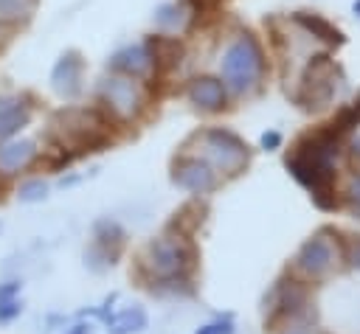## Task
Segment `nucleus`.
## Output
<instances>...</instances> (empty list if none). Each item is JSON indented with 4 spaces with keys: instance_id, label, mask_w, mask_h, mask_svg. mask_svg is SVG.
Returning <instances> with one entry per match:
<instances>
[{
    "instance_id": "obj_19",
    "label": "nucleus",
    "mask_w": 360,
    "mask_h": 334,
    "mask_svg": "<svg viewBox=\"0 0 360 334\" xmlns=\"http://www.w3.org/2000/svg\"><path fill=\"white\" fill-rule=\"evenodd\" d=\"M287 334H309V328H307V326H298V328H292V331H287Z\"/></svg>"
},
{
    "instance_id": "obj_10",
    "label": "nucleus",
    "mask_w": 360,
    "mask_h": 334,
    "mask_svg": "<svg viewBox=\"0 0 360 334\" xmlns=\"http://www.w3.org/2000/svg\"><path fill=\"white\" fill-rule=\"evenodd\" d=\"M188 95L200 109H219L225 104V90L217 79H194Z\"/></svg>"
},
{
    "instance_id": "obj_16",
    "label": "nucleus",
    "mask_w": 360,
    "mask_h": 334,
    "mask_svg": "<svg viewBox=\"0 0 360 334\" xmlns=\"http://www.w3.org/2000/svg\"><path fill=\"white\" fill-rule=\"evenodd\" d=\"M197 334H233V326L231 323H214V326L197 328Z\"/></svg>"
},
{
    "instance_id": "obj_7",
    "label": "nucleus",
    "mask_w": 360,
    "mask_h": 334,
    "mask_svg": "<svg viewBox=\"0 0 360 334\" xmlns=\"http://www.w3.org/2000/svg\"><path fill=\"white\" fill-rule=\"evenodd\" d=\"M51 84L62 98H73L82 87V59L76 51H68L59 56V62L51 70Z\"/></svg>"
},
{
    "instance_id": "obj_15",
    "label": "nucleus",
    "mask_w": 360,
    "mask_h": 334,
    "mask_svg": "<svg viewBox=\"0 0 360 334\" xmlns=\"http://www.w3.org/2000/svg\"><path fill=\"white\" fill-rule=\"evenodd\" d=\"M20 314H22V303H20V300L11 298V300H3V303H0V323H11V320L20 317Z\"/></svg>"
},
{
    "instance_id": "obj_5",
    "label": "nucleus",
    "mask_w": 360,
    "mask_h": 334,
    "mask_svg": "<svg viewBox=\"0 0 360 334\" xmlns=\"http://www.w3.org/2000/svg\"><path fill=\"white\" fill-rule=\"evenodd\" d=\"M34 104L28 95H0V143L31 123Z\"/></svg>"
},
{
    "instance_id": "obj_12",
    "label": "nucleus",
    "mask_w": 360,
    "mask_h": 334,
    "mask_svg": "<svg viewBox=\"0 0 360 334\" xmlns=\"http://www.w3.org/2000/svg\"><path fill=\"white\" fill-rule=\"evenodd\" d=\"M141 328H146V314H143V309H124L118 317H112L110 320V331L112 334H132V331H141Z\"/></svg>"
},
{
    "instance_id": "obj_2",
    "label": "nucleus",
    "mask_w": 360,
    "mask_h": 334,
    "mask_svg": "<svg viewBox=\"0 0 360 334\" xmlns=\"http://www.w3.org/2000/svg\"><path fill=\"white\" fill-rule=\"evenodd\" d=\"M205 154L219 171H225L231 177L239 174L242 166L248 163V146L239 138H233L231 132H219V129L205 132Z\"/></svg>"
},
{
    "instance_id": "obj_11",
    "label": "nucleus",
    "mask_w": 360,
    "mask_h": 334,
    "mask_svg": "<svg viewBox=\"0 0 360 334\" xmlns=\"http://www.w3.org/2000/svg\"><path fill=\"white\" fill-rule=\"evenodd\" d=\"M149 65H152V59H149V53H146L143 48L121 51V53L112 59V67L121 70V73H127V76H143V73L149 70Z\"/></svg>"
},
{
    "instance_id": "obj_4",
    "label": "nucleus",
    "mask_w": 360,
    "mask_h": 334,
    "mask_svg": "<svg viewBox=\"0 0 360 334\" xmlns=\"http://www.w3.org/2000/svg\"><path fill=\"white\" fill-rule=\"evenodd\" d=\"M172 180L186 188V191H194V194H205L217 185V174L214 168L205 163V160H197V157H183L174 163V171H172Z\"/></svg>"
},
{
    "instance_id": "obj_17",
    "label": "nucleus",
    "mask_w": 360,
    "mask_h": 334,
    "mask_svg": "<svg viewBox=\"0 0 360 334\" xmlns=\"http://www.w3.org/2000/svg\"><path fill=\"white\" fill-rule=\"evenodd\" d=\"M17 292H20V283H17V281H11V283H3V286H0V303H3V300H11Z\"/></svg>"
},
{
    "instance_id": "obj_6",
    "label": "nucleus",
    "mask_w": 360,
    "mask_h": 334,
    "mask_svg": "<svg viewBox=\"0 0 360 334\" xmlns=\"http://www.w3.org/2000/svg\"><path fill=\"white\" fill-rule=\"evenodd\" d=\"M39 157V149H37V140H28V138H20V140H3L0 143V174H17V171H25L28 166H34Z\"/></svg>"
},
{
    "instance_id": "obj_14",
    "label": "nucleus",
    "mask_w": 360,
    "mask_h": 334,
    "mask_svg": "<svg viewBox=\"0 0 360 334\" xmlns=\"http://www.w3.org/2000/svg\"><path fill=\"white\" fill-rule=\"evenodd\" d=\"M48 194V182H42V180H25L20 188H17V196L22 199V202H37V199H42Z\"/></svg>"
},
{
    "instance_id": "obj_3",
    "label": "nucleus",
    "mask_w": 360,
    "mask_h": 334,
    "mask_svg": "<svg viewBox=\"0 0 360 334\" xmlns=\"http://www.w3.org/2000/svg\"><path fill=\"white\" fill-rule=\"evenodd\" d=\"M101 104L104 109L118 118V121H127L138 112L141 107V93H138V84L132 79H121V76H110L101 81Z\"/></svg>"
},
{
    "instance_id": "obj_9",
    "label": "nucleus",
    "mask_w": 360,
    "mask_h": 334,
    "mask_svg": "<svg viewBox=\"0 0 360 334\" xmlns=\"http://www.w3.org/2000/svg\"><path fill=\"white\" fill-rule=\"evenodd\" d=\"M222 73H225V79L233 87L242 90L253 79V73H256V56H253V51H248L245 45H233L228 51L225 62H222Z\"/></svg>"
},
{
    "instance_id": "obj_13",
    "label": "nucleus",
    "mask_w": 360,
    "mask_h": 334,
    "mask_svg": "<svg viewBox=\"0 0 360 334\" xmlns=\"http://www.w3.org/2000/svg\"><path fill=\"white\" fill-rule=\"evenodd\" d=\"M37 0H0V22H25L34 11Z\"/></svg>"
},
{
    "instance_id": "obj_21",
    "label": "nucleus",
    "mask_w": 360,
    "mask_h": 334,
    "mask_svg": "<svg viewBox=\"0 0 360 334\" xmlns=\"http://www.w3.org/2000/svg\"><path fill=\"white\" fill-rule=\"evenodd\" d=\"M354 264H357V267H360V241H357V244H354Z\"/></svg>"
},
{
    "instance_id": "obj_1",
    "label": "nucleus",
    "mask_w": 360,
    "mask_h": 334,
    "mask_svg": "<svg viewBox=\"0 0 360 334\" xmlns=\"http://www.w3.org/2000/svg\"><path fill=\"white\" fill-rule=\"evenodd\" d=\"M191 264H194V247L188 241H183L180 236L177 239H169V236L155 239L141 253V269L158 281H174L183 272H188Z\"/></svg>"
},
{
    "instance_id": "obj_18",
    "label": "nucleus",
    "mask_w": 360,
    "mask_h": 334,
    "mask_svg": "<svg viewBox=\"0 0 360 334\" xmlns=\"http://www.w3.org/2000/svg\"><path fill=\"white\" fill-rule=\"evenodd\" d=\"M68 334H90V326H73V331Z\"/></svg>"
},
{
    "instance_id": "obj_20",
    "label": "nucleus",
    "mask_w": 360,
    "mask_h": 334,
    "mask_svg": "<svg viewBox=\"0 0 360 334\" xmlns=\"http://www.w3.org/2000/svg\"><path fill=\"white\" fill-rule=\"evenodd\" d=\"M352 196H354V205H357V208H360V182H357V185H354V194H352Z\"/></svg>"
},
{
    "instance_id": "obj_8",
    "label": "nucleus",
    "mask_w": 360,
    "mask_h": 334,
    "mask_svg": "<svg viewBox=\"0 0 360 334\" xmlns=\"http://www.w3.org/2000/svg\"><path fill=\"white\" fill-rule=\"evenodd\" d=\"M295 267H298L304 275H309V278H318V275L329 272V267H332V247H329V241L321 239V236L309 239V241L301 247V253H298V258H295Z\"/></svg>"
}]
</instances>
